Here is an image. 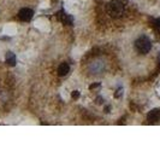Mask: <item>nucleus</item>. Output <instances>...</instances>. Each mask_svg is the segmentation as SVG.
I'll return each mask as SVG.
<instances>
[{
  "instance_id": "423d86ee",
  "label": "nucleus",
  "mask_w": 160,
  "mask_h": 145,
  "mask_svg": "<svg viewBox=\"0 0 160 145\" xmlns=\"http://www.w3.org/2000/svg\"><path fill=\"white\" fill-rule=\"evenodd\" d=\"M59 19H60L64 24H67V26H71L72 22H73L72 17L70 16V15H67V13H61L60 16H59Z\"/></svg>"
},
{
  "instance_id": "0eeeda50",
  "label": "nucleus",
  "mask_w": 160,
  "mask_h": 145,
  "mask_svg": "<svg viewBox=\"0 0 160 145\" xmlns=\"http://www.w3.org/2000/svg\"><path fill=\"white\" fill-rule=\"evenodd\" d=\"M6 63L9 65H11V67H13L16 64V56L12 52H7V55H6Z\"/></svg>"
},
{
  "instance_id": "1a4fd4ad",
  "label": "nucleus",
  "mask_w": 160,
  "mask_h": 145,
  "mask_svg": "<svg viewBox=\"0 0 160 145\" xmlns=\"http://www.w3.org/2000/svg\"><path fill=\"white\" fill-rule=\"evenodd\" d=\"M154 26L160 30V18H159V19H155V24H154Z\"/></svg>"
},
{
  "instance_id": "f257e3e1",
  "label": "nucleus",
  "mask_w": 160,
  "mask_h": 145,
  "mask_svg": "<svg viewBox=\"0 0 160 145\" xmlns=\"http://www.w3.org/2000/svg\"><path fill=\"white\" fill-rule=\"evenodd\" d=\"M107 12H108V15L111 17L119 18L124 13V4L122 3L121 0H112L107 5Z\"/></svg>"
},
{
  "instance_id": "6e6552de",
  "label": "nucleus",
  "mask_w": 160,
  "mask_h": 145,
  "mask_svg": "<svg viewBox=\"0 0 160 145\" xmlns=\"http://www.w3.org/2000/svg\"><path fill=\"white\" fill-rule=\"evenodd\" d=\"M71 97H72V99H77V98H79V92L78 91H73L71 93Z\"/></svg>"
},
{
  "instance_id": "20e7f679",
  "label": "nucleus",
  "mask_w": 160,
  "mask_h": 145,
  "mask_svg": "<svg viewBox=\"0 0 160 145\" xmlns=\"http://www.w3.org/2000/svg\"><path fill=\"white\" fill-rule=\"evenodd\" d=\"M147 118H148V121L150 123L159 121V120H160V110H158V109H153V110H150V111L148 112V115H147Z\"/></svg>"
},
{
  "instance_id": "39448f33",
  "label": "nucleus",
  "mask_w": 160,
  "mask_h": 145,
  "mask_svg": "<svg viewBox=\"0 0 160 145\" xmlns=\"http://www.w3.org/2000/svg\"><path fill=\"white\" fill-rule=\"evenodd\" d=\"M69 71H70V67H69L67 63H61L58 67V75L59 76H65Z\"/></svg>"
},
{
  "instance_id": "f03ea898",
  "label": "nucleus",
  "mask_w": 160,
  "mask_h": 145,
  "mask_svg": "<svg viewBox=\"0 0 160 145\" xmlns=\"http://www.w3.org/2000/svg\"><path fill=\"white\" fill-rule=\"evenodd\" d=\"M135 47H136V50H137L140 53L146 55V53H148L149 51H150L152 44H150V40H149L147 36H141V38H138V39L135 41Z\"/></svg>"
},
{
  "instance_id": "7ed1b4c3",
  "label": "nucleus",
  "mask_w": 160,
  "mask_h": 145,
  "mask_svg": "<svg viewBox=\"0 0 160 145\" xmlns=\"http://www.w3.org/2000/svg\"><path fill=\"white\" fill-rule=\"evenodd\" d=\"M33 15H34L33 10H30V9H28V7L21 9L19 12H18V17H19V19L23 21V22H28V21H30V19L33 18Z\"/></svg>"
}]
</instances>
